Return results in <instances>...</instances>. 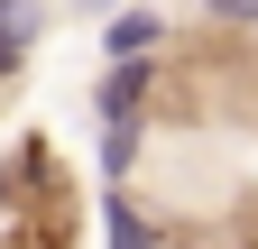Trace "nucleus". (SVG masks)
I'll list each match as a JSON object with an SVG mask.
<instances>
[{
    "mask_svg": "<svg viewBox=\"0 0 258 249\" xmlns=\"http://www.w3.org/2000/svg\"><path fill=\"white\" fill-rule=\"evenodd\" d=\"M166 46V19L139 10V0H120V10L102 19V65H120V55H157Z\"/></svg>",
    "mask_w": 258,
    "mask_h": 249,
    "instance_id": "obj_4",
    "label": "nucleus"
},
{
    "mask_svg": "<svg viewBox=\"0 0 258 249\" xmlns=\"http://www.w3.org/2000/svg\"><path fill=\"white\" fill-rule=\"evenodd\" d=\"M212 28H258V0H203Z\"/></svg>",
    "mask_w": 258,
    "mask_h": 249,
    "instance_id": "obj_6",
    "label": "nucleus"
},
{
    "mask_svg": "<svg viewBox=\"0 0 258 249\" xmlns=\"http://www.w3.org/2000/svg\"><path fill=\"white\" fill-rule=\"evenodd\" d=\"M102 249H166V222L148 212V194H129V184L102 194Z\"/></svg>",
    "mask_w": 258,
    "mask_h": 249,
    "instance_id": "obj_2",
    "label": "nucleus"
},
{
    "mask_svg": "<svg viewBox=\"0 0 258 249\" xmlns=\"http://www.w3.org/2000/svg\"><path fill=\"white\" fill-rule=\"evenodd\" d=\"M64 10H74V19H111L120 0H64Z\"/></svg>",
    "mask_w": 258,
    "mask_h": 249,
    "instance_id": "obj_7",
    "label": "nucleus"
},
{
    "mask_svg": "<svg viewBox=\"0 0 258 249\" xmlns=\"http://www.w3.org/2000/svg\"><path fill=\"white\" fill-rule=\"evenodd\" d=\"M148 92H157V55H120L92 74V120H148Z\"/></svg>",
    "mask_w": 258,
    "mask_h": 249,
    "instance_id": "obj_1",
    "label": "nucleus"
},
{
    "mask_svg": "<svg viewBox=\"0 0 258 249\" xmlns=\"http://www.w3.org/2000/svg\"><path fill=\"white\" fill-rule=\"evenodd\" d=\"M46 19H55V0H0V83H10L28 55H37Z\"/></svg>",
    "mask_w": 258,
    "mask_h": 249,
    "instance_id": "obj_3",
    "label": "nucleus"
},
{
    "mask_svg": "<svg viewBox=\"0 0 258 249\" xmlns=\"http://www.w3.org/2000/svg\"><path fill=\"white\" fill-rule=\"evenodd\" d=\"M139 148H148V120H102V175H111V184H129Z\"/></svg>",
    "mask_w": 258,
    "mask_h": 249,
    "instance_id": "obj_5",
    "label": "nucleus"
}]
</instances>
